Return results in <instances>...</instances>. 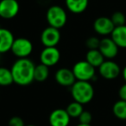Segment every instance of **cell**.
I'll use <instances>...</instances> for the list:
<instances>
[{
  "label": "cell",
  "instance_id": "25",
  "mask_svg": "<svg viewBox=\"0 0 126 126\" xmlns=\"http://www.w3.org/2000/svg\"><path fill=\"white\" fill-rule=\"evenodd\" d=\"M8 126H25V124L21 117L15 116V117H12L9 120Z\"/></svg>",
  "mask_w": 126,
  "mask_h": 126
},
{
  "label": "cell",
  "instance_id": "14",
  "mask_svg": "<svg viewBox=\"0 0 126 126\" xmlns=\"http://www.w3.org/2000/svg\"><path fill=\"white\" fill-rule=\"evenodd\" d=\"M14 40V35L11 31L0 27V54L11 51Z\"/></svg>",
  "mask_w": 126,
  "mask_h": 126
},
{
  "label": "cell",
  "instance_id": "28",
  "mask_svg": "<svg viewBox=\"0 0 126 126\" xmlns=\"http://www.w3.org/2000/svg\"><path fill=\"white\" fill-rule=\"evenodd\" d=\"M77 126H92L91 124H79Z\"/></svg>",
  "mask_w": 126,
  "mask_h": 126
},
{
  "label": "cell",
  "instance_id": "13",
  "mask_svg": "<svg viewBox=\"0 0 126 126\" xmlns=\"http://www.w3.org/2000/svg\"><path fill=\"white\" fill-rule=\"evenodd\" d=\"M55 80L61 86H72L75 83L76 78L72 69L63 67L55 73Z\"/></svg>",
  "mask_w": 126,
  "mask_h": 126
},
{
  "label": "cell",
  "instance_id": "29",
  "mask_svg": "<svg viewBox=\"0 0 126 126\" xmlns=\"http://www.w3.org/2000/svg\"><path fill=\"white\" fill-rule=\"evenodd\" d=\"M25 126H36V125H34V124H29V125H25Z\"/></svg>",
  "mask_w": 126,
  "mask_h": 126
},
{
  "label": "cell",
  "instance_id": "8",
  "mask_svg": "<svg viewBox=\"0 0 126 126\" xmlns=\"http://www.w3.org/2000/svg\"><path fill=\"white\" fill-rule=\"evenodd\" d=\"M61 41V33L58 29L48 26L41 35V42L44 47H56Z\"/></svg>",
  "mask_w": 126,
  "mask_h": 126
},
{
  "label": "cell",
  "instance_id": "5",
  "mask_svg": "<svg viewBox=\"0 0 126 126\" xmlns=\"http://www.w3.org/2000/svg\"><path fill=\"white\" fill-rule=\"evenodd\" d=\"M11 51L18 59L28 58L33 51V44L27 38H16L14 40Z\"/></svg>",
  "mask_w": 126,
  "mask_h": 126
},
{
  "label": "cell",
  "instance_id": "2",
  "mask_svg": "<svg viewBox=\"0 0 126 126\" xmlns=\"http://www.w3.org/2000/svg\"><path fill=\"white\" fill-rule=\"evenodd\" d=\"M71 95L74 101L81 105H86L93 98L94 88L90 81L76 80L71 86Z\"/></svg>",
  "mask_w": 126,
  "mask_h": 126
},
{
  "label": "cell",
  "instance_id": "26",
  "mask_svg": "<svg viewBox=\"0 0 126 126\" xmlns=\"http://www.w3.org/2000/svg\"><path fill=\"white\" fill-rule=\"evenodd\" d=\"M118 95H119L120 99L125 100L126 101V83L125 84H124L120 88H119Z\"/></svg>",
  "mask_w": 126,
  "mask_h": 126
},
{
  "label": "cell",
  "instance_id": "16",
  "mask_svg": "<svg viewBox=\"0 0 126 126\" xmlns=\"http://www.w3.org/2000/svg\"><path fill=\"white\" fill-rule=\"evenodd\" d=\"M67 8L74 14L84 12L88 6L89 0H65Z\"/></svg>",
  "mask_w": 126,
  "mask_h": 126
},
{
  "label": "cell",
  "instance_id": "1",
  "mask_svg": "<svg viewBox=\"0 0 126 126\" xmlns=\"http://www.w3.org/2000/svg\"><path fill=\"white\" fill-rule=\"evenodd\" d=\"M35 65L34 62L29 58L16 60L11 68L15 84L22 86H26L31 84L35 80Z\"/></svg>",
  "mask_w": 126,
  "mask_h": 126
},
{
  "label": "cell",
  "instance_id": "23",
  "mask_svg": "<svg viewBox=\"0 0 126 126\" xmlns=\"http://www.w3.org/2000/svg\"><path fill=\"white\" fill-rule=\"evenodd\" d=\"M100 44V40L98 37L92 36L89 37L87 40L86 41V46L88 49H98Z\"/></svg>",
  "mask_w": 126,
  "mask_h": 126
},
{
  "label": "cell",
  "instance_id": "7",
  "mask_svg": "<svg viewBox=\"0 0 126 126\" xmlns=\"http://www.w3.org/2000/svg\"><path fill=\"white\" fill-rule=\"evenodd\" d=\"M60 59L61 53L56 47H45L40 54L41 63L48 67L56 65Z\"/></svg>",
  "mask_w": 126,
  "mask_h": 126
},
{
  "label": "cell",
  "instance_id": "27",
  "mask_svg": "<svg viewBox=\"0 0 126 126\" xmlns=\"http://www.w3.org/2000/svg\"><path fill=\"white\" fill-rule=\"evenodd\" d=\"M122 75H123V78H124V79L125 80V82H126V66L124 67V68L122 70Z\"/></svg>",
  "mask_w": 126,
  "mask_h": 126
},
{
  "label": "cell",
  "instance_id": "21",
  "mask_svg": "<svg viewBox=\"0 0 126 126\" xmlns=\"http://www.w3.org/2000/svg\"><path fill=\"white\" fill-rule=\"evenodd\" d=\"M66 110L68 113V115L70 116L71 118H78L79 115L82 113L84 109H83V105L76 101H74L67 105Z\"/></svg>",
  "mask_w": 126,
  "mask_h": 126
},
{
  "label": "cell",
  "instance_id": "10",
  "mask_svg": "<svg viewBox=\"0 0 126 126\" xmlns=\"http://www.w3.org/2000/svg\"><path fill=\"white\" fill-rule=\"evenodd\" d=\"M118 48L119 47L110 37H105L102 40H100L98 50L101 52L105 59H114L118 54Z\"/></svg>",
  "mask_w": 126,
  "mask_h": 126
},
{
  "label": "cell",
  "instance_id": "9",
  "mask_svg": "<svg viewBox=\"0 0 126 126\" xmlns=\"http://www.w3.org/2000/svg\"><path fill=\"white\" fill-rule=\"evenodd\" d=\"M20 10L16 0H1L0 1V17L11 19L18 14Z\"/></svg>",
  "mask_w": 126,
  "mask_h": 126
},
{
  "label": "cell",
  "instance_id": "11",
  "mask_svg": "<svg viewBox=\"0 0 126 126\" xmlns=\"http://www.w3.org/2000/svg\"><path fill=\"white\" fill-rule=\"evenodd\" d=\"M93 29L95 32L100 35H111L112 31L115 29L111 19L106 16H100L98 17L93 23Z\"/></svg>",
  "mask_w": 126,
  "mask_h": 126
},
{
  "label": "cell",
  "instance_id": "12",
  "mask_svg": "<svg viewBox=\"0 0 126 126\" xmlns=\"http://www.w3.org/2000/svg\"><path fill=\"white\" fill-rule=\"evenodd\" d=\"M71 117L64 109L54 110L49 115V124L50 126H68Z\"/></svg>",
  "mask_w": 126,
  "mask_h": 126
},
{
  "label": "cell",
  "instance_id": "20",
  "mask_svg": "<svg viewBox=\"0 0 126 126\" xmlns=\"http://www.w3.org/2000/svg\"><path fill=\"white\" fill-rule=\"evenodd\" d=\"M13 83L14 80L11 69L0 67V86H9Z\"/></svg>",
  "mask_w": 126,
  "mask_h": 126
},
{
  "label": "cell",
  "instance_id": "6",
  "mask_svg": "<svg viewBox=\"0 0 126 126\" xmlns=\"http://www.w3.org/2000/svg\"><path fill=\"white\" fill-rule=\"evenodd\" d=\"M98 72L101 77H103L104 79L111 80L118 77L121 73V69L118 64L115 61L111 60H107L104 61L101 66L98 67Z\"/></svg>",
  "mask_w": 126,
  "mask_h": 126
},
{
  "label": "cell",
  "instance_id": "19",
  "mask_svg": "<svg viewBox=\"0 0 126 126\" xmlns=\"http://www.w3.org/2000/svg\"><path fill=\"white\" fill-rule=\"evenodd\" d=\"M112 112L117 118L120 120H126V101L118 100L113 105Z\"/></svg>",
  "mask_w": 126,
  "mask_h": 126
},
{
  "label": "cell",
  "instance_id": "17",
  "mask_svg": "<svg viewBox=\"0 0 126 126\" xmlns=\"http://www.w3.org/2000/svg\"><path fill=\"white\" fill-rule=\"evenodd\" d=\"M86 61L96 68L99 67L105 61V57L98 49H90L86 54Z\"/></svg>",
  "mask_w": 126,
  "mask_h": 126
},
{
  "label": "cell",
  "instance_id": "22",
  "mask_svg": "<svg viewBox=\"0 0 126 126\" xmlns=\"http://www.w3.org/2000/svg\"><path fill=\"white\" fill-rule=\"evenodd\" d=\"M110 19H111L113 24L115 25V27L125 25L126 17L123 12H120V11H116V12H114L113 14L111 15Z\"/></svg>",
  "mask_w": 126,
  "mask_h": 126
},
{
  "label": "cell",
  "instance_id": "18",
  "mask_svg": "<svg viewBox=\"0 0 126 126\" xmlns=\"http://www.w3.org/2000/svg\"><path fill=\"white\" fill-rule=\"evenodd\" d=\"M49 76V67L44 64H39L35 67L34 72V79L38 82L45 81Z\"/></svg>",
  "mask_w": 126,
  "mask_h": 126
},
{
  "label": "cell",
  "instance_id": "15",
  "mask_svg": "<svg viewBox=\"0 0 126 126\" xmlns=\"http://www.w3.org/2000/svg\"><path fill=\"white\" fill-rule=\"evenodd\" d=\"M110 38L122 48H126V25L115 27L110 35Z\"/></svg>",
  "mask_w": 126,
  "mask_h": 126
},
{
  "label": "cell",
  "instance_id": "3",
  "mask_svg": "<svg viewBox=\"0 0 126 126\" xmlns=\"http://www.w3.org/2000/svg\"><path fill=\"white\" fill-rule=\"evenodd\" d=\"M46 18L49 26L60 30L67 23V15L62 7L59 5H53L47 9Z\"/></svg>",
  "mask_w": 126,
  "mask_h": 126
},
{
  "label": "cell",
  "instance_id": "4",
  "mask_svg": "<svg viewBox=\"0 0 126 126\" xmlns=\"http://www.w3.org/2000/svg\"><path fill=\"white\" fill-rule=\"evenodd\" d=\"M72 70L76 80L90 81L95 78V67L86 61H78L74 64Z\"/></svg>",
  "mask_w": 126,
  "mask_h": 126
},
{
  "label": "cell",
  "instance_id": "24",
  "mask_svg": "<svg viewBox=\"0 0 126 126\" xmlns=\"http://www.w3.org/2000/svg\"><path fill=\"white\" fill-rule=\"evenodd\" d=\"M79 121V124H91V122L93 120V116L91 112L88 110H83L82 113L78 117Z\"/></svg>",
  "mask_w": 126,
  "mask_h": 126
}]
</instances>
